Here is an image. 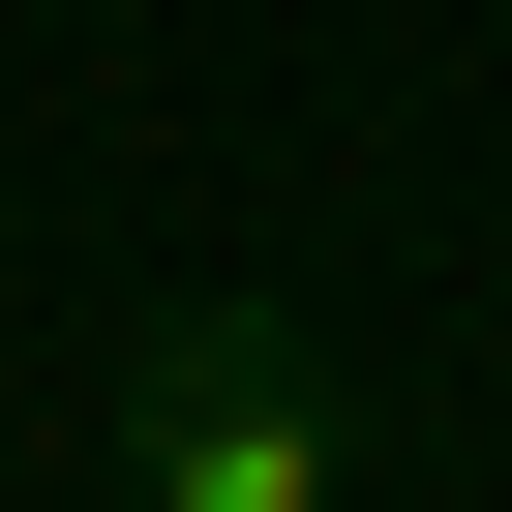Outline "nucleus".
<instances>
[{"instance_id": "nucleus-1", "label": "nucleus", "mask_w": 512, "mask_h": 512, "mask_svg": "<svg viewBox=\"0 0 512 512\" xmlns=\"http://www.w3.org/2000/svg\"><path fill=\"white\" fill-rule=\"evenodd\" d=\"M121 512H362L332 362H302L272 302H181V332L121 362Z\"/></svg>"}]
</instances>
